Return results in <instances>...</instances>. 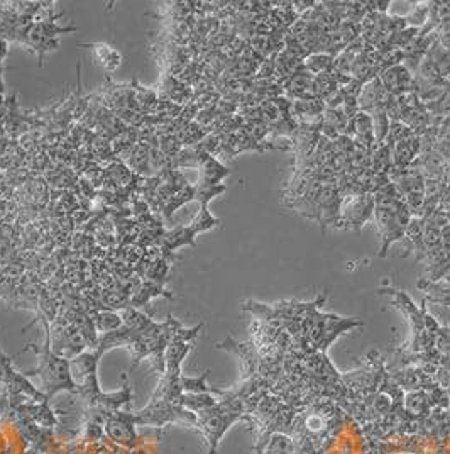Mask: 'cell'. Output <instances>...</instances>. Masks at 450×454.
<instances>
[{"instance_id":"7a4b0ae2","label":"cell","mask_w":450,"mask_h":454,"mask_svg":"<svg viewBox=\"0 0 450 454\" xmlns=\"http://www.w3.org/2000/svg\"><path fill=\"white\" fill-rule=\"evenodd\" d=\"M134 419H136L137 426L155 427V429H161V427L169 424H187L195 427L198 421L197 414H193V412L155 397H151L144 409L134 412Z\"/></svg>"},{"instance_id":"4fadbf2b","label":"cell","mask_w":450,"mask_h":454,"mask_svg":"<svg viewBox=\"0 0 450 454\" xmlns=\"http://www.w3.org/2000/svg\"><path fill=\"white\" fill-rule=\"evenodd\" d=\"M161 295L166 299H173V295L164 290L163 285L146 280V282H141L139 288H137V290L134 292L132 297H130V307H134V309H141V307H146V303H148L149 300L161 297Z\"/></svg>"},{"instance_id":"9a60e30c","label":"cell","mask_w":450,"mask_h":454,"mask_svg":"<svg viewBox=\"0 0 450 454\" xmlns=\"http://www.w3.org/2000/svg\"><path fill=\"white\" fill-rule=\"evenodd\" d=\"M92 48L94 51L95 60L102 68H105L107 72H115L122 63V55L117 51V49L112 48V46L105 44V43H95V44H83Z\"/></svg>"},{"instance_id":"ba28073f","label":"cell","mask_w":450,"mask_h":454,"mask_svg":"<svg viewBox=\"0 0 450 454\" xmlns=\"http://www.w3.org/2000/svg\"><path fill=\"white\" fill-rule=\"evenodd\" d=\"M379 80L383 83L384 90L388 94L395 95V97L411 94V88H413V75L405 65H396V67L388 68V70L381 73Z\"/></svg>"},{"instance_id":"2e32d148","label":"cell","mask_w":450,"mask_h":454,"mask_svg":"<svg viewBox=\"0 0 450 454\" xmlns=\"http://www.w3.org/2000/svg\"><path fill=\"white\" fill-rule=\"evenodd\" d=\"M257 454H291L293 453V441L283 434H272L268 441H263L256 448Z\"/></svg>"},{"instance_id":"d6986e66","label":"cell","mask_w":450,"mask_h":454,"mask_svg":"<svg viewBox=\"0 0 450 454\" xmlns=\"http://www.w3.org/2000/svg\"><path fill=\"white\" fill-rule=\"evenodd\" d=\"M94 322L95 329L100 334L112 333V330L121 329L122 326V317L121 312H115V310H98V312L94 314Z\"/></svg>"},{"instance_id":"277c9868","label":"cell","mask_w":450,"mask_h":454,"mask_svg":"<svg viewBox=\"0 0 450 454\" xmlns=\"http://www.w3.org/2000/svg\"><path fill=\"white\" fill-rule=\"evenodd\" d=\"M49 344L53 353L64 360H73L88 349L82 333L63 314H58L55 322L49 324Z\"/></svg>"},{"instance_id":"cb8c5ba5","label":"cell","mask_w":450,"mask_h":454,"mask_svg":"<svg viewBox=\"0 0 450 454\" xmlns=\"http://www.w3.org/2000/svg\"><path fill=\"white\" fill-rule=\"evenodd\" d=\"M403 19H405L408 28L422 29L426 24V19H429V2L417 3V7H413L410 14L403 15Z\"/></svg>"},{"instance_id":"30bf717a","label":"cell","mask_w":450,"mask_h":454,"mask_svg":"<svg viewBox=\"0 0 450 454\" xmlns=\"http://www.w3.org/2000/svg\"><path fill=\"white\" fill-rule=\"evenodd\" d=\"M103 356V353H100L98 349H87L82 355L70 360V373L73 382L76 385L83 383L88 376L95 375L98 369L100 358Z\"/></svg>"},{"instance_id":"83f0119b","label":"cell","mask_w":450,"mask_h":454,"mask_svg":"<svg viewBox=\"0 0 450 454\" xmlns=\"http://www.w3.org/2000/svg\"><path fill=\"white\" fill-rule=\"evenodd\" d=\"M207 454H217V449H210V451Z\"/></svg>"},{"instance_id":"ac0fdd59","label":"cell","mask_w":450,"mask_h":454,"mask_svg":"<svg viewBox=\"0 0 450 454\" xmlns=\"http://www.w3.org/2000/svg\"><path fill=\"white\" fill-rule=\"evenodd\" d=\"M180 405L193 414H200L217 405V400L211 394H183L180 398Z\"/></svg>"},{"instance_id":"9c48e42d","label":"cell","mask_w":450,"mask_h":454,"mask_svg":"<svg viewBox=\"0 0 450 454\" xmlns=\"http://www.w3.org/2000/svg\"><path fill=\"white\" fill-rule=\"evenodd\" d=\"M49 402H51V400H42V402L28 400V402L14 407V409L21 412V414H24L26 417H29L33 422H36L41 429H55V427H61L63 424H61L60 419L56 417L55 410L51 409Z\"/></svg>"},{"instance_id":"e0dca14e","label":"cell","mask_w":450,"mask_h":454,"mask_svg":"<svg viewBox=\"0 0 450 454\" xmlns=\"http://www.w3.org/2000/svg\"><path fill=\"white\" fill-rule=\"evenodd\" d=\"M121 317L122 324L129 327V329L136 330V333H144V330H148L149 327L155 324V321L149 315L141 312L139 309H134V307H126L124 310H121Z\"/></svg>"},{"instance_id":"7402d4cb","label":"cell","mask_w":450,"mask_h":454,"mask_svg":"<svg viewBox=\"0 0 450 454\" xmlns=\"http://www.w3.org/2000/svg\"><path fill=\"white\" fill-rule=\"evenodd\" d=\"M217 226H220V221L210 214L209 205L200 207V212L197 215V219H195V221L190 224L191 230H193L195 234L205 233V230L214 229V227H217Z\"/></svg>"},{"instance_id":"5bb4252c","label":"cell","mask_w":450,"mask_h":454,"mask_svg":"<svg viewBox=\"0 0 450 454\" xmlns=\"http://www.w3.org/2000/svg\"><path fill=\"white\" fill-rule=\"evenodd\" d=\"M210 375V369L203 371L200 376H187L182 375V390L183 394H215L220 397H227V390H220V388H214L207 385V378Z\"/></svg>"},{"instance_id":"52a82bcc","label":"cell","mask_w":450,"mask_h":454,"mask_svg":"<svg viewBox=\"0 0 450 454\" xmlns=\"http://www.w3.org/2000/svg\"><path fill=\"white\" fill-rule=\"evenodd\" d=\"M215 348L224 349V351L232 353V355L239 358L242 364V371H244V380L252 378V376L257 373V369H259L261 356L259 353H257L254 342H239V341H234L232 337H227L225 341L217 342Z\"/></svg>"},{"instance_id":"603a6c76","label":"cell","mask_w":450,"mask_h":454,"mask_svg":"<svg viewBox=\"0 0 450 454\" xmlns=\"http://www.w3.org/2000/svg\"><path fill=\"white\" fill-rule=\"evenodd\" d=\"M411 136H415V134H413V131L408 128V126L403 124V122H399V121H393L390 124V131H388V136H386V140H384V142L393 148L395 144L410 140Z\"/></svg>"},{"instance_id":"44dd1931","label":"cell","mask_w":450,"mask_h":454,"mask_svg":"<svg viewBox=\"0 0 450 454\" xmlns=\"http://www.w3.org/2000/svg\"><path fill=\"white\" fill-rule=\"evenodd\" d=\"M334 60H336V58L329 55V53H313V55H310L303 61V67H305L311 75H322V73L332 70Z\"/></svg>"},{"instance_id":"484cf974","label":"cell","mask_w":450,"mask_h":454,"mask_svg":"<svg viewBox=\"0 0 450 454\" xmlns=\"http://www.w3.org/2000/svg\"><path fill=\"white\" fill-rule=\"evenodd\" d=\"M7 53H9V41L0 37V68H3V60H6Z\"/></svg>"},{"instance_id":"5b68a950","label":"cell","mask_w":450,"mask_h":454,"mask_svg":"<svg viewBox=\"0 0 450 454\" xmlns=\"http://www.w3.org/2000/svg\"><path fill=\"white\" fill-rule=\"evenodd\" d=\"M374 215V195L361 194L349 195L340 207V224L344 229L361 230L369 219Z\"/></svg>"},{"instance_id":"8992f818","label":"cell","mask_w":450,"mask_h":454,"mask_svg":"<svg viewBox=\"0 0 450 454\" xmlns=\"http://www.w3.org/2000/svg\"><path fill=\"white\" fill-rule=\"evenodd\" d=\"M136 419L134 414L129 412L117 410L114 414L107 415L105 422H103V429H105V436L109 437L114 444L122 446L127 449H136L139 444V437L136 432Z\"/></svg>"},{"instance_id":"d4e9b609","label":"cell","mask_w":450,"mask_h":454,"mask_svg":"<svg viewBox=\"0 0 450 454\" xmlns=\"http://www.w3.org/2000/svg\"><path fill=\"white\" fill-rule=\"evenodd\" d=\"M425 109H426V112H429L430 115H435V117H447V115H450V90L449 88L435 100V102L426 103Z\"/></svg>"},{"instance_id":"7c38bea8","label":"cell","mask_w":450,"mask_h":454,"mask_svg":"<svg viewBox=\"0 0 450 454\" xmlns=\"http://www.w3.org/2000/svg\"><path fill=\"white\" fill-rule=\"evenodd\" d=\"M422 151V137L411 136L410 140L398 142L393 146V168L405 170L411 167L415 160L420 156Z\"/></svg>"},{"instance_id":"3957f363","label":"cell","mask_w":450,"mask_h":454,"mask_svg":"<svg viewBox=\"0 0 450 454\" xmlns=\"http://www.w3.org/2000/svg\"><path fill=\"white\" fill-rule=\"evenodd\" d=\"M0 383L3 385V390L9 395L10 409L28 402V400H34V402L49 400L36 385L31 383L29 378H26L24 373L15 371L12 358L7 356L2 349H0Z\"/></svg>"},{"instance_id":"6da1fadb","label":"cell","mask_w":450,"mask_h":454,"mask_svg":"<svg viewBox=\"0 0 450 454\" xmlns=\"http://www.w3.org/2000/svg\"><path fill=\"white\" fill-rule=\"evenodd\" d=\"M41 322L42 329H44V342L42 344H28L24 348L36 353L37 367L26 373V378H37L40 380V390L51 400L60 392H70L76 395V383L73 382L70 373V360L56 356L53 353L51 344H49V322L37 315L36 321L33 324Z\"/></svg>"},{"instance_id":"8fae6325","label":"cell","mask_w":450,"mask_h":454,"mask_svg":"<svg viewBox=\"0 0 450 454\" xmlns=\"http://www.w3.org/2000/svg\"><path fill=\"white\" fill-rule=\"evenodd\" d=\"M198 168L200 171H202V178H200L198 187H203V188L217 187V185H220V182L225 178V176L230 175L229 168H225L217 158L211 156L210 153L205 151V149H203L202 153V160H200Z\"/></svg>"},{"instance_id":"ffe728a7","label":"cell","mask_w":450,"mask_h":454,"mask_svg":"<svg viewBox=\"0 0 450 454\" xmlns=\"http://www.w3.org/2000/svg\"><path fill=\"white\" fill-rule=\"evenodd\" d=\"M418 288L425 290L429 294V299L433 303H440V305H450V278L447 283H437V282H418Z\"/></svg>"},{"instance_id":"4316f807","label":"cell","mask_w":450,"mask_h":454,"mask_svg":"<svg viewBox=\"0 0 450 454\" xmlns=\"http://www.w3.org/2000/svg\"><path fill=\"white\" fill-rule=\"evenodd\" d=\"M22 454H42V453H40V451H37L36 448H33V446H31V448L28 449V451H24Z\"/></svg>"}]
</instances>
